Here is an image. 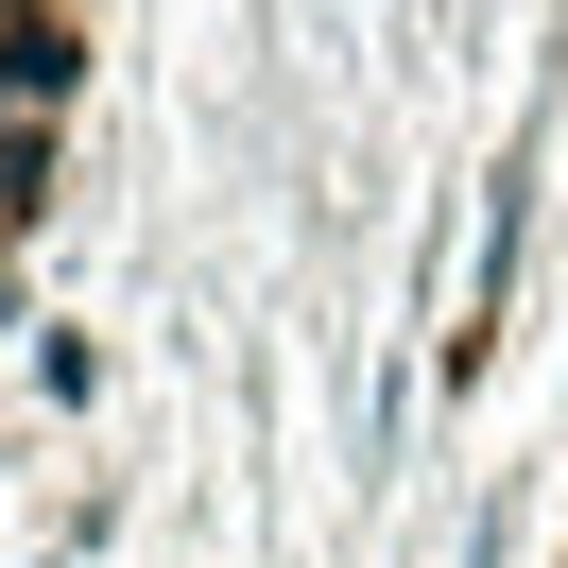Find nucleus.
<instances>
[{
  "instance_id": "1",
  "label": "nucleus",
  "mask_w": 568,
  "mask_h": 568,
  "mask_svg": "<svg viewBox=\"0 0 568 568\" xmlns=\"http://www.w3.org/2000/svg\"><path fill=\"white\" fill-rule=\"evenodd\" d=\"M52 87H70V36L52 18H0V121H36Z\"/></svg>"
},
{
  "instance_id": "2",
  "label": "nucleus",
  "mask_w": 568,
  "mask_h": 568,
  "mask_svg": "<svg viewBox=\"0 0 568 568\" xmlns=\"http://www.w3.org/2000/svg\"><path fill=\"white\" fill-rule=\"evenodd\" d=\"M36 190H52V155H36V139H0V224H36Z\"/></svg>"
}]
</instances>
